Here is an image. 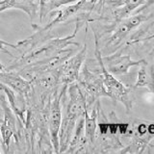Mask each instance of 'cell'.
Returning a JSON list of instances; mask_svg holds the SVG:
<instances>
[{
	"label": "cell",
	"instance_id": "1",
	"mask_svg": "<svg viewBox=\"0 0 154 154\" xmlns=\"http://www.w3.org/2000/svg\"><path fill=\"white\" fill-rule=\"evenodd\" d=\"M66 99V113L62 118L59 133V153H65L69 147L78 119L85 115L87 108L86 98L77 82L70 84L63 95Z\"/></svg>",
	"mask_w": 154,
	"mask_h": 154
},
{
	"label": "cell",
	"instance_id": "2",
	"mask_svg": "<svg viewBox=\"0 0 154 154\" xmlns=\"http://www.w3.org/2000/svg\"><path fill=\"white\" fill-rule=\"evenodd\" d=\"M94 45H95V50H94V56L96 58L99 66V71L103 78V83L106 88V91H108L109 97L112 98L115 101H119L122 103L123 106L126 109L127 112H130L134 104V94L133 87H125L122 82L119 81L117 78H115V75L106 69V67L102 62V55L98 45V36L94 32Z\"/></svg>",
	"mask_w": 154,
	"mask_h": 154
},
{
	"label": "cell",
	"instance_id": "3",
	"mask_svg": "<svg viewBox=\"0 0 154 154\" xmlns=\"http://www.w3.org/2000/svg\"><path fill=\"white\" fill-rule=\"evenodd\" d=\"M77 84L80 86L85 95L87 108L91 107L100 97H109L100 71H91L87 61L81 67Z\"/></svg>",
	"mask_w": 154,
	"mask_h": 154
},
{
	"label": "cell",
	"instance_id": "4",
	"mask_svg": "<svg viewBox=\"0 0 154 154\" xmlns=\"http://www.w3.org/2000/svg\"><path fill=\"white\" fill-rule=\"evenodd\" d=\"M67 87L59 86L53 91L49 100V109H48V131H49L51 143L53 144L55 153H59V133L62 122V99L66 93Z\"/></svg>",
	"mask_w": 154,
	"mask_h": 154
},
{
	"label": "cell",
	"instance_id": "5",
	"mask_svg": "<svg viewBox=\"0 0 154 154\" xmlns=\"http://www.w3.org/2000/svg\"><path fill=\"white\" fill-rule=\"evenodd\" d=\"M151 14H144L143 12H140L134 16L125 17L118 22L113 31V35L111 36L105 46L106 51L113 52L117 50L125 40V38L130 34V32L139 27L143 22L146 21L148 18L151 17Z\"/></svg>",
	"mask_w": 154,
	"mask_h": 154
},
{
	"label": "cell",
	"instance_id": "6",
	"mask_svg": "<svg viewBox=\"0 0 154 154\" xmlns=\"http://www.w3.org/2000/svg\"><path fill=\"white\" fill-rule=\"evenodd\" d=\"M87 56V45L75 55L70 56L59 66V85L69 87L77 82L82 66L84 65Z\"/></svg>",
	"mask_w": 154,
	"mask_h": 154
},
{
	"label": "cell",
	"instance_id": "7",
	"mask_svg": "<svg viewBox=\"0 0 154 154\" xmlns=\"http://www.w3.org/2000/svg\"><path fill=\"white\" fill-rule=\"evenodd\" d=\"M0 83L9 87L17 94L23 96L26 103L33 96V85L30 80L11 70H0Z\"/></svg>",
	"mask_w": 154,
	"mask_h": 154
},
{
	"label": "cell",
	"instance_id": "8",
	"mask_svg": "<svg viewBox=\"0 0 154 154\" xmlns=\"http://www.w3.org/2000/svg\"><path fill=\"white\" fill-rule=\"evenodd\" d=\"M144 60L135 61L131 59L130 55H122L120 53H115L112 55L102 56V62L110 73L113 75H124L129 72L130 67L140 66Z\"/></svg>",
	"mask_w": 154,
	"mask_h": 154
},
{
	"label": "cell",
	"instance_id": "9",
	"mask_svg": "<svg viewBox=\"0 0 154 154\" xmlns=\"http://www.w3.org/2000/svg\"><path fill=\"white\" fill-rule=\"evenodd\" d=\"M146 3V0H107L105 5H108L112 11V17L117 24L122 19L129 17L135 10Z\"/></svg>",
	"mask_w": 154,
	"mask_h": 154
},
{
	"label": "cell",
	"instance_id": "10",
	"mask_svg": "<svg viewBox=\"0 0 154 154\" xmlns=\"http://www.w3.org/2000/svg\"><path fill=\"white\" fill-rule=\"evenodd\" d=\"M40 0H0V13L9 9H18L26 13L31 21L38 12Z\"/></svg>",
	"mask_w": 154,
	"mask_h": 154
},
{
	"label": "cell",
	"instance_id": "11",
	"mask_svg": "<svg viewBox=\"0 0 154 154\" xmlns=\"http://www.w3.org/2000/svg\"><path fill=\"white\" fill-rule=\"evenodd\" d=\"M134 89L146 88L150 93L154 94V65H150L144 60L140 66L136 83Z\"/></svg>",
	"mask_w": 154,
	"mask_h": 154
},
{
	"label": "cell",
	"instance_id": "12",
	"mask_svg": "<svg viewBox=\"0 0 154 154\" xmlns=\"http://www.w3.org/2000/svg\"><path fill=\"white\" fill-rule=\"evenodd\" d=\"M77 1L78 0H40L38 2V17H40L41 22L48 14H51L59 8L73 4Z\"/></svg>",
	"mask_w": 154,
	"mask_h": 154
},
{
	"label": "cell",
	"instance_id": "13",
	"mask_svg": "<svg viewBox=\"0 0 154 154\" xmlns=\"http://www.w3.org/2000/svg\"><path fill=\"white\" fill-rule=\"evenodd\" d=\"M7 47H11V48H14V45H13V43H10V42H7L5 41H2L1 38H0V51H2L4 53H7V54H9V55H12V53L7 49ZM5 69H6V67H5L2 65V63L0 62V70H5Z\"/></svg>",
	"mask_w": 154,
	"mask_h": 154
},
{
	"label": "cell",
	"instance_id": "14",
	"mask_svg": "<svg viewBox=\"0 0 154 154\" xmlns=\"http://www.w3.org/2000/svg\"><path fill=\"white\" fill-rule=\"evenodd\" d=\"M106 1H107V0H94V2L95 3V13L100 14L102 12Z\"/></svg>",
	"mask_w": 154,
	"mask_h": 154
},
{
	"label": "cell",
	"instance_id": "15",
	"mask_svg": "<svg viewBox=\"0 0 154 154\" xmlns=\"http://www.w3.org/2000/svg\"><path fill=\"white\" fill-rule=\"evenodd\" d=\"M0 122H1V119H0ZM0 140H1V137H0ZM0 153H2V151L0 150Z\"/></svg>",
	"mask_w": 154,
	"mask_h": 154
}]
</instances>
